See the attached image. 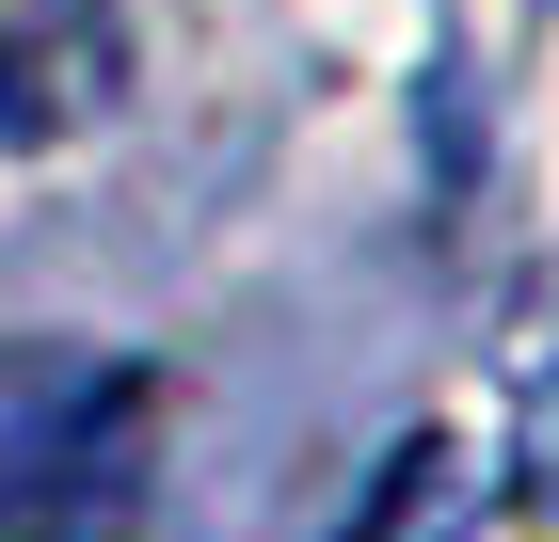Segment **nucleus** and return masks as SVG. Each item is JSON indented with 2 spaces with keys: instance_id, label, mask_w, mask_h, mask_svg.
<instances>
[{
  "instance_id": "f03ea898",
  "label": "nucleus",
  "mask_w": 559,
  "mask_h": 542,
  "mask_svg": "<svg viewBox=\"0 0 559 542\" xmlns=\"http://www.w3.org/2000/svg\"><path fill=\"white\" fill-rule=\"evenodd\" d=\"M496 383H512V479H527V510H559V255L527 272L512 335H496Z\"/></svg>"
},
{
  "instance_id": "f257e3e1",
  "label": "nucleus",
  "mask_w": 559,
  "mask_h": 542,
  "mask_svg": "<svg viewBox=\"0 0 559 542\" xmlns=\"http://www.w3.org/2000/svg\"><path fill=\"white\" fill-rule=\"evenodd\" d=\"M144 431V368L112 351H16L0 368V510H81Z\"/></svg>"
},
{
  "instance_id": "7ed1b4c3",
  "label": "nucleus",
  "mask_w": 559,
  "mask_h": 542,
  "mask_svg": "<svg viewBox=\"0 0 559 542\" xmlns=\"http://www.w3.org/2000/svg\"><path fill=\"white\" fill-rule=\"evenodd\" d=\"M16 128H33V81H16V64H0V144H16Z\"/></svg>"
}]
</instances>
